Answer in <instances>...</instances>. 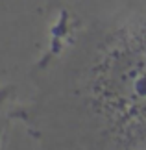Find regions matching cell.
I'll return each instance as SVG.
<instances>
[{
	"label": "cell",
	"mask_w": 146,
	"mask_h": 150,
	"mask_svg": "<svg viewBox=\"0 0 146 150\" xmlns=\"http://www.w3.org/2000/svg\"><path fill=\"white\" fill-rule=\"evenodd\" d=\"M63 80L92 150H146V11L89 28Z\"/></svg>",
	"instance_id": "obj_1"
},
{
	"label": "cell",
	"mask_w": 146,
	"mask_h": 150,
	"mask_svg": "<svg viewBox=\"0 0 146 150\" xmlns=\"http://www.w3.org/2000/svg\"><path fill=\"white\" fill-rule=\"evenodd\" d=\"M11 95H13V85H0V109L9 102Z\"/></svg>",
	"instance_id": "obj_2"
}]
</instances>
